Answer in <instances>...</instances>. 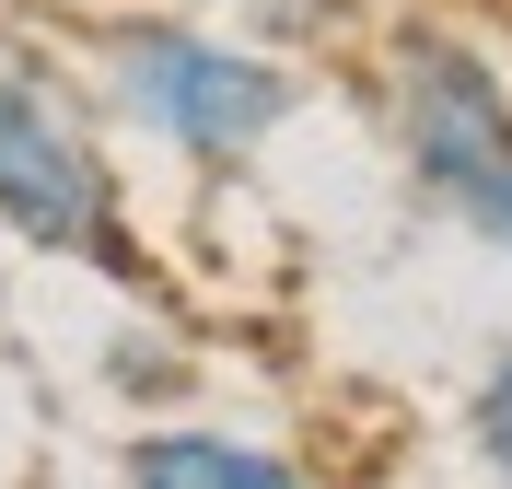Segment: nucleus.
I'll use <instances>...</instances> for the list:
<instances>
[{"label": "nucleus", "instance_id": "obj_6", "mask_svg": "<svg viewBox=\"0 0 512 489\" xmlns=\"http://www.w3.org/2000/svg\"><path fill=\"white\" fill-rule=\"evenodd\" d=\"M303 24H350V0H256V24H233V35H256V47L291 59V47H315Z\"/></svg>", "mask_w": 512, "mask_h": 489}, {"label": "nucleus", "instance_id": "obj_5", "mask_svg": "<svg viewBox=\"0 0 512 489\" xmlns=\"http://www.w3.org/2000/svg\"><path fill=\"white\" fill-rule=\"evenodd\" d=\"M466 455H478V466H489V478H501V489H512V350H501V361H489L478 385H466Z\"/></svg>", "mask_w": 512, "mask_h": 489}, {"label": "nucleus", "instance_id": "obj_2", "mask_svg": "<svg viewBox=\"0 0 512 489\" xmlns=\"http://www.w3.org/2000/svg\"><path fill=\"white\" fill-rule=\"evenodd\" d=\"M0 233L35 257L105 268V280H152L140 233H128V175L105 152V117L24 24H0Z\"/></svg>", "mask_w": 512, "mask_h": 489}, {"label": "nucleus", "instance_id": "obj_1", "mask_svg": "<svg viewBox=\"0 0 512 489\" xmlns=\"http://www.w3.org/2000/svg\"><path fill=\"white\" fill-rule=\"evenodd\" d=\"M94 94L128 140L175 152L187 175H245L303 117V59L198 12H117L94 35Z\"/></svg>", "mask_w": 512, "mask_h": 489}, {"label": "nucleus", "instance_id": "obj_3", "mask_svg": "<svg viewBox=\"0 0 512 489\" xmlns=\"http://www.w3.org/2000/svg\"><path fill=\"white\" fill-rule=\"evenodd\" d=\"M373 129H384V152H396V175H408V198L454 222V210L512 163V70L489 59L466 24L408 12V24H384V47H373Z\"/></svg>", "mask_w": 512, "mask_h": 489}, {"label": "nucleus", "instance_id": "obj_4", "mask_svg": "<svg viewBox=\"0 0 512 489\" xmlns=\"http://www.w3.org/2000/svg\"><path fill=\"white\" fill-rule=\"evenodd\" d=\"M128 489H315L280 443H245V431H210V420H163L128 443L117 466Z\"/></svg>", "mask_w": 512, "mask_h": 489}, {"label": "nucleus", "instance_id": "obj_7", "mask_svg": "<svg viewBox=\"0 0 512 489\" xmlns=\"http://www.w3.org/2000/svg\"><path fill=\"white\" fill-rule=\"evenodd\" d=\"M454 233H466V245H489V257H512V163L466 198V210H454Z\"/></svg>", "mask_w": 512, "mask_h": 489}]
</instances>
